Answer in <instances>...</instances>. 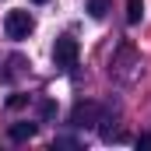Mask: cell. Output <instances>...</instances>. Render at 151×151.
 <instances>
[{"mask_svg":"<svg viewBox=\"0 0 151 151\" xmlns=\"http://www.w3.org/2000/svg\"><path fill=\"white\" fill-rule=\"evenodd\" d=\"M70 119H74L77 127H84V123H99V106H95V102H84V106H77V109H74Z\"/></svg>","mask_w":151,"mask_h":151,"instance_id":"3957f363","label":"cell"},{"mask_svg":"<svg viewBox=\"0 0 151 151\" xmlns=\"http://www.w3.org/2000/svg\"><path fill=\"white\" fill-rule=\"evenodd\" d=\"M7 106H11V109H21V106H25V95H14V99H11Z\"/></svg>","mask_w":151,"mask_h":151,"instance_id":"9c48e42d","label":"cell"},{"mask_svg":"<svg viewBox=\"0 0 151 151\" xmlns=\"http://www.w3.org/2000/svg\"><path fill=\"white\" fill-rule=\"evenodd\" d=\"M77 39H70V35H60L56 42H53V63L60 67V70H70L77 63Z\"/></svg>","mask_w":151,"mask_h":151,"instance_id":"7a4b0ae2","label":"cell"},{"mask_svg":"<svg viewBox=\"0 0 151 151\" xmlns=\"http://www.w3.org/2000/svg\"><path fill=\"white\" fill-rule=\"evenodd\" d=\"M39 113H42V116H46V119H49V116L56 113V106H53V102H42V106H39Z\"/></svg>","mask_w":151,"mask_h":151,"instance_id":"ba28073f","label":"cell"},{"mask_svg":"<svg viewBox=\"0 0 151 151\" xmlns=\"http://www.w3.org/2000/svg\"><path fill=\"white\" fill-rule=\"evenodd\" d=\"M109 7H113V0H88V14L91 18H106Z\"/></svg>","mask_w":151,"mask_h":151,"instance_id":"8992f818","label":"cell"},{"mask_svg":"<svg viewBox=\"0 0 151 151\" xmlns=\"http://www.w3.org/2000/svg\"><path fill=\"white\" fill-rule=\"evenodd\" d=\"M32 137H35V123H14L11 127V141L21 144V141H32Z\"/></svg>","mask_w":151,"mask_h":151,"instance_id":"277c9868","label":"cell"},{"mask_svg":"<svg viewBox=\"0 0 151 151\" xmlns=\"http://www.w3.org/2000/svg\"><path fill=\"white\" fill-rule=\"evenodd\" d=\"M144 18V0H127V25H137Z\"/></svg>","mask_w":151,"mask_h":151,"instance_id":"5b68a950","label":"cell"},{"mask_svg":"<svg viewBox=\"0 0 151 151\" xmlns=\"http://www.w3.org/2000/svg\"><path fill=\"white\" fill-rule=\"evenodd\" d=\"M134 144H137V148H144V151H151V134H141Z\"/></svg>","mask_w":151,"mask_h":151,"instance_id":"52a82bcc","label":"cell"},{"mask_svg":"<svg viewBox=\"0 0 151 151\" xmlns=\"http://www.w3.org/2000/svg\"><path fill=\"white\" fill-rule=\"evenodd\" d=\"M32 4H46V0H32Z\"/></svg>","mask_w":151,"mask_h":151,"instance_id":"30bf717a","label":"cell"},{"mask_svg":"<svg viewBox=\"0 0 151 151\" xmlns=\"http://www.w3.org/2000/svg\"><path fill=\"white\" fill-rule=\"evenodd\" d=\"M32 28H35V21H32V14L28 11H7V18H4V32L7 39H28L32 35Z\"/></svg>","mask_w":151,"mask_h":151,"instance_id":"6da1fadb","label":"cell"}]
</instances>
